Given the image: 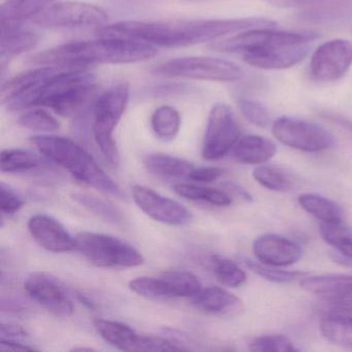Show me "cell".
I'll return each instance as SVG.
<instances>
[{"instance_id": "cell-25", "label": "cell", "mask_w": 352, "mask_h": 352, "mask_svg": "<svg viewBox=\"0 0 352 352\" xmlns=\"http://www.w3.org/2000/svg\"><path fill=\"white\" fill-rule=\"evenodd\" d=\"M144 166L148 172L162 179H188L195 168L191 162L168 154H149L144 158Z\"/></svg>"}, {"instance_id": "cell-26", "label": "cell", "mask_w": 352, "mask_h": 352, "mask_svg": "<svg viewBox=\"0 0 352 352\" xmlns=\"http://www.w3.org/2000/svg\"><path fill=\"white\" fill-rule=\"evenodd\" d=\"M320 333L333 345L352 348V316L329 313L321 319Z\"/></svg>"}, {"instance_id": "cell-5", "label": "cell", "mask_w": 352, "mask_h": 352, "mask_svg": "<svg viewBox=\"0 0 352 352\" xmlns=\"http://www.w3.org/2000/svg\"><path fill=\"white\" fill-rule=\"evenodd\" d=\"M129 94V83L117 84L102 92L94 104V140L104 160L112 166H118L120 160L114 131L126 110Z\"/></svg>"}, {"instance_id": "cell-6", "label": "cell", "mask_w": 352, "mask_h": 352, "mask_svg": "<svg viewBox=\"0 0 352 352\" xmlns=\"http://www.w3.org/2000/svg\"><path fill=\"white\" fill-rule=\"evenodd\" d=\"M75 239L76 250L96 267H133L144 263L143 255L135 247L115 236L82 232Z\"/></svg>"}, {"instance_id": "cell-11", "label": "cell", "mask_w": 352, "mask_h": 352, "mask_svg": "<svg viewBox=\"0 0 352 352\" xmlns=\"http://www.w3.org/2000/svg\"><path fill=\"white\" fill-rule=\"evenodd\" d=\"M274 137L288 147L304 152H320L333 147V137L316 123L283 116L272 126Z\"/></svg>"}, {"instance_id": "cell-12", "label": "cell", "mask_w": 352, "mask_h": 352, "mask_svg": "<svg viewBox=\"0 0 352 352\" xmlns=\"http://www.w3.org/2000/svg\"><path fill=\"white\" fill-rule=\"evenodd\" d=\"M59 67L43 65L12 78L1 88L3 104L12 112L34 108L45 82Z\"/></svg>"}, {"instance_id": "cell-29", "label": "cell", "mask_w": 352, "mask_h": 352, "mask_svg": "<svg viewBox=\"0 0 352 352\" xmlns=\"http://www.w3.org/2000/svg\"><path fill=\"white\" fill-rule=\"evenodd\" d=\"M44 160L34 152L24 149H6L0 155V166L3 173L30 172L44 166Z\"/></svg>"}, {"instance_id": "cell-28", "label": "cell", "mask_w": 352, "mask_h": 352, "mask_svg": "<svg viewBox=\"0 0 352 352\" xmlns=\"http://www.w3.org/2000/svg\"><path fill=\"white\" fill-rule=\"evenodd\" d=\"M55 0H6L0 9L1 24H17L34 18Z\"/></svg>"}, {"instance_id": "cell-15", "label": "cell", "mask_w": 352, "mask_h": 352, "mask_svg": "<svg viewBox=\"0 0 352 352\" xmlns=\"http://www.w3.org/2000/svg\"><path fill=\"white\" fill-rule=\"evenodd\" d=\"M24 289L34 302L56 316L69 317L74 313L73 300L58 280L49 274H30Z\"/></svg>"}, {"instance_id": "cell-19", "label": "cell", "mask_w": 352, "mask_h": 352, "mask_svg": "<svg viewBox=\"0 0 352 352\" xmlns=\"http://www.w3.org/2000/svg\"><path fill=\"white\" fill-rule=\"evenodd\" d=\"M201 290L199 278L187 271H170L152 278L154 300L170 298H192Z\"/></svg>"}, {"instance_id": "cell-36", "label": "cell", "mask_w": 352, "mask_h": 352, "mask_svg": "<svg viewBox=\"0 0 352 352\" xmlns=\"http://www.w3.org/2000/svg\"><path fill=\"white\" fill-rule=\"evenodd\" d=\"M18 124L38 133H54L60 127L57 119L43 109L26 111L18 118Z\"/></svg>"}, {"instance_id": "cell-21", "label": "cell", "mask_w": 352, "mask_h": 352, "mask_svg": "<svg viewBox=\"0 0 352 352\" xmlns=\"http://www.w3.org/2000/svg\"><path fill=\"white\" fill-rule=\"evenodd\" d=\"M96 327L100 337L117 349L122 351H145L147 336L137 333L129 325L118 321L96 319Z\"/></svg>"}, {"instance_id": "cell-24", "label": "cell", "mask_w": 352, "mask_h": 352, "mask_svg": "<svg viewBox=\"0 0 352 352\" xmlns=\"http://www.w3.org/2000/svg\"><path fill=\"white\" fill-rule=\"evenodd\" d=\"M277 153V146L271 140L248 135L239 140L234 148V157L241 164H263Z\"/></svg>"}, {"instance_id": "cell-2", "label": "cell", "mask_w": 352, "mask_h": 352, "mask_svg": "<svg viewBox=\"0 0 352 352\" xmlns=\"http://www.w3.org/2000/svg\"><path fill=\"white\" fill-rule=\"evenodd\" d=\"M153 45L123 38H104L60 45L30 57V63L51 67H86L92 65H125L153 58Z\"/></svg>"}, {"instance_id": "cell-43", "label": "cell", "mask_w": 352, "mask_h": 352, "mask_svg": "<svg viewBox=\"0 0 352 352\" xmlns=\"http://www.w3.org/2000/svg\"><path fill=\"white\" fill-rule=\"evenodd\" d=\"M0 335L3 339H24L28 337V331L17 324H12V323H1L0 327Z\"/></svg>"}, {"instance_id": "cell-8", "label": "cell", "mask_w": 352, "mask_h": 352, "mask_svg": "<svg viewBox=\"0 0 352 352\" xmlns=\"http://www.w3.org/2000/svg\"><path fill=\"white\" fill-rule=\"evenodd\" d=\"M318 38L314 32H280L274 28H254L239 32L219 42L213 43L211 49L217 52L244 53L258 49L287 45L310 44Z\"/></svg>"}, {"instance_id": "cell-31", "label": "cell", "mask_w": 352, "mask_h": 352, "mask_svg": "<svg viewBox=\"0 0 352 352\" xmlns=\"http://www.w3.org/2000/svg\"><path fill=\"white\" fill-rule=\"evenodd\" d=\"M175 191L184 199L205 201L217 207H226L232 204L230 195L219 189L207 188L192 184H178L175 186Z\"/></svg>"}, {"instance_id": "cell-16", "label": "cell", "mask_w": 352, "mask_h": 352, "mask_svg": "<svg viewBox=\"0 0 352 352\" xmlns=\"http://www.w3.org/2000/svg\"><path fill=\"white\" fill-rule=\"evenodd\" d=\"M28 230L43 248L50 252L65 253L76 250V239L52 216L36 214L28 220Z\"/></svg>"}, {"instance_id": "cell-34", "label": "cell", "mask_w": 352, "mask_h": 352, "mask_svg": "<svg viewBox=\"0 0 352 352\" xmlns=\"http://www.w3.org/2000/svg\"><path fill=\"white\" fill-rule=\"evenodd\" d=\"M210 263L216 279L222 285L238 287L246 281V274L232 259L215 255L211 257Z\"/></svg>"}, {"instance_id": "cell-4", "label": "cell", "mask_w": 352, "mask_h": 352, "mask_svg": "<svg viewBox=\"0 0 352 352\" xmlns=\"http://www.w3.org/2000/svg\"><path fill=\"white\" fill-rule=\"evenodd\" d=\"M96 74L84 67H60L48 78L36 100V107H44L63 117H72L96 96Z\"/></svg>"}, {"instance_id": "cell-46", "label": "cell", "mask_w": 352, "mask_h": 352, "mask_svg": "<svg viewBox=\"0 0 352 352\" xmlns=\"http://www.w3.org/2000/svg\"><path fill=\"white\" fill-rule=\"evenodd\" d=\"M337 250L352 259V238L346 240L341 246L338 247Z\"/></svg>"}, {"instance_id": "cell-9", "label": "cell", "mask_w": 352, "mask_h": 352, "mask_svg": "<svg viewBox=\"0 0 352 352\" xmlns=\"http://www.w3.org/2000/svg\"><path fill=\"white\" fill-rule=\"evenodd\" d=\"M108 19L107 12L98 6L82 1H56L34 16L32 22L45 28H100Z\"/></svg>"}, {"instance_id": "cell-3", "label": "cell", "mask_w": 352, "mask_h": 352, "mask_svg": "<svg viewBox=\"0 0 352 352\" xmlns=\"http://www.w3.org/2000/svg\"><path fill=\"white\" fill-rule=\"evenodd\" d=\"M30 141L45 158L67 170L76 180L111 197L125 199L120 186L73 140L56 135H36Z\"/></svg>"}, {"instance_id": "cell-27", "label": "cell", "mask_w": 352, "mask_h": 352, "mask_svg": "<svg viewBox=\"0 0 352 352\" xmlns=\"http://www.w3.org/2000/svg\"><path fill=\"white\" fill-rule=\"evenodd\" d=\"M300 207L325 223L343 222V210L335 201L315 193H302L298 197Z\"/></svg>"}, {"instance_id": "cell-23", "label": "cell", "mask_w": 352, "mask_h": 352, "mask_svg": "<svg viewBox=\"0 0 352 352\" xmlns=\"http://www.w3.org/2000/svg\"><path fill=\"white\" fill-rule=\"evenodd\" d=\"M38 42V34L32 30L18 28L17 24H1V65L3 67L10 59L32 50Z\"/></svg>"}, {"instance_id": "cell-33", "label": "cell", "mask_w": 352, "mask_h": 352, "mask_svg": "<svg viewBox=\"0 0 352 352\" xmlns=\"http://www.w3.org/2000/svg\"><path fill=\"white\" fill-rule=\"evenodd\" d=\"M253 178L261 186L270 190L284 192L292 189V180L289 175L278 166L265 164L253 170Z\"/></svg>"}, {"instance_id": "cell-22", "label": "cell", "mask_w": 352, "mask_h": 352, "mask_svg": "<svg viewBox=\"0 0 352 352\" xmlns=\"http://www.w3.org/2000/svg\"><path fill=\"white\" fill-rule=\"evenodd\" d=\"M300 287L309 294L335 302L351 296L352 275L309 276L300 280Z\"/></svg>"}, {"instance_id": "cell-35", "label": "cell", "mask_w": 352, "mask_h": 352, "mask_svg": "<svg viewBox=\"0 0 352 352\" xmlns=\"http://www.w3.org/2000/svg\"><path fill=\"white\" fill-rule=\"evenodd\" d=\"M245 265L248 269H250L253 273L263 277L267 281L274 282V283H292L296 280H302V278L307 277L308 273L307 272L300 271H285V270L276 269V267L263 265L261 263L251 261V259H244Z\"/></svg>"}, {"instance_id": "cell-37", "label": "cell", "mask_w": 352, "mask_h": 352, "mask_svg": "<svg viewBox=\"0 0 352 352\" xmlns=\"http://www.w3.org/2000/svg\"><path fill=\"white\" fill-rule=\"evenodd\" d=\"M249 349L254 352H292L296 346L283 335H267L254 338L249 343Z\"/></svg>"}, {"instance_id": "cell-20", "label": "cell", "mask_w": 352, "mask_h": 352, "mask_svg": "<svg viewBox=\"0 0 352 352\" xmlns=\"http://www.w3.org/2000/svg\"><path fill=\"white\" fill-rule=\"evenodd\" d=\"M191 302L197 310L208 314L236 316L244 311V305L238 296L218 286L201 288L191 298Z\"/></svg>"}, {"instance_id": "cell-1", "label": "cell", "mask_w": 352, "mask_h": 352, "mask_svg": "<svg viewBox=\"0 0 352 352\" xmlns=\"http://www.w3.org/2000/svg\"><path fill=\"white\" fill-rule=\"evenodd\" d=\"M267 18L239 19L174 20V21H123L100 26L98 34L104 38L141 41L162 48H180L212 42L228 34L254 28H275Z\"/></svg>"}, {"instance_id": "cell-44", "label": "cell", "mask_w": 352, "mask_h": 352, "mask_svg": "<svg viewBox=\"0 0 352 352\" xmlns=\"http://www.w3.org/2000/svg\"><path fill=\"white\" fill-rule=\"evenodd\" d=\"M321 116L323 118L327 119L329 122L335 123L338 126L342 127V129L347 131L348 133H352V120L348 119L347 117L331 112H323Z\"/></svg>"}, {"instance_id": "cell-47", "label": "cell", "mask_w": 352, "mask_h": 352, "mask_svg": "<svg viewBox=\"0 0 352 352\" xmlns=\"http://www.w3.org/2000/svg\"><path fill=\"white\" fill-rule=\"evenodd\" d=\"M335 302H352V294H351V296H347V298H342V300H335Z\"/></svg>"}, {"instance_id": "cell-10", "label": "cell", "mask_w": 352, "mask_h": 352, "mask_svg": "<svg viewBox=\"0 0 352 352\" xmlns=\"http://www.w3.org/2000/svg\"><path fill=\"white\" fill-rule=\"evenodd\" d=\"M241 138V129L230 106L217 104L210 111L201 155L218 160L234 150Z\"/></svg>"}, {"instance_id": "cell-17", "label": "cell", "mask_w": 352, "mask_h": 352, "mask_svg": "<svg viewBox=\"0 0 352 352\" xmlns=\"http://www.w3.org/2000/svg\"><path fill=\"white\" fill-rule=\"evenodd\" d=\"M253 253L259 263L271 267H288L298 263L302 251L294 241L278 234L259 236L253 243Z\"/></svg>"}, {"instance_id": "cell-38", "label": "cell", "mask_w": 352, "mask_h": 352, "mask_svg": "<svg viewBox=\"0 0 352 352\" xmlns=\"http://www.w3.org/2000/svg\"><path fill=\"white\" fill-rule=\"evenodd\" d=\"M236 104L245 118L255 126L265 127L269 124L271 119L269 111L261 102L242 98L236 100Z\"/></svg>"}, {"instance_id": "cell-13", "label": "cell", "mask_w": 352, "mask_h": 352, "mask_svg": "<svg viewBox=\"0 0 352 352\" xmlns=\"http://www.w3.org/2000/svg\"><path fill=\"white\" fill-rule=\"evenodd\" d=\"M351 65L352 43L341 38L329 41L311 57V78L319 83H331L341 79Z\"/></svg>"}, {"instance_id": "cell-41", "label": "cell", "mask_w": 352, "mask_h": 352, "mask_svg": "<svg viewBox=\"0 0 352 352\" xmlns=\"http://www.w3.org/2000/svg\"><path fill=\"white\" fill-rule=\"evenodd\" d=\"M24 206V201L15 190L1 183L0 187V210L3 215L11 216L19 212Z\"/></svg>"}, {"instance_id": "cell-14", "label": "cell", "mask_w": 352, "mask_h": 352, "mask_svg": "<svg viewBox=\"0 0 352 352\" xmlns=\"http://www.w3.org/2000/svg\"><path fill=\"white\" fill-rule=\"evenodd\" d=\"M138 207L155 221L173 226H184L192 220V213L175 199H168L142 185L133 188Z\"/></svg>"}, {"instance_id": "cell-45", "label": "cell", "mask_w": 352, "mask_h": 352, "mask_svg": "<svg viewBox=\"0 0 352 352\" xmlns=\"http://www.w3.org/2000/svg\"><path fill=\"white\" fill-rule=\"evenodd\" d=\"M1 350H14V351H34L36 348L28 344H23L17 340L1 339L0 342Z\"/></svg>"}, {"instance_id": "cell-42", "label": "cell", "mask_w": 352, "mask_h": 352, "mask_svg": "<svg viewBox=\"0 0 352 352\" xmlns=\"http://www.w3.org/2000/svg\"><path fill=\"white\" fill-rule=\"evenodd\" d=\"M223 173L224 170L217 166H199V168L195 166L188 179L195 182L211 183L218 180Z\"/></svg>"}, {"instance_id": "cell-32", "label": "cell", "mask_w": 352, "mask_h": 352, "mask_svg": "<svg viewBox=\"0 0 352 352\" xmlns=\"http://www.w3.org/2000/svg\"><path fill=\"white\" fill-rule=\"evenodd\" d=\"M73 199L78 204L83 206L85 209L89 210L90 212L106 220V221L116 224V226H123L124 224V215L118 208L115 207L112 204L107 203V201L94 197V195H83V193L73 195Z\"/></svg>"}, {"instance_id": "cell-7", "label": "cell", "mask_w": 352, "mask_h": 352, "mask_svg": "<svg viewBox=\"0 0 352 352\" xmlns=\"http://www.w3.org/2000/svg\"><path fill=\"white\" fill-rule=\"evenodd\" d=\"M154 74L166 78L212 82H236L243 77L242 69L236 63L205 56L172 59L158 65Z\"/></svg>"}, {"instance_id": "cell-40", "label": "cell", "mask_w": 352, "mask_h": 352, "mask_svg": "<svg viewBox=\"0 0 352 352\" xmlns=\"http://www.w3.org/2000/svg\"><path fill=\"white\" fill-rule=\"evenodd\" d=\"M319 234L325 243L331 245L336 249L341 246L346 240L352 238L351 230L344 226L343 222L341 223L321 222L319 226Z\"/></svg>"}, {"instance_id": "cell-39", "label": "cell", "mask_w": 352, "mask_h": 352, "mask_svg": "<svg viewBox=\"0 0 352 352\" xmlns=\"http://www.w3.org/2000/svg\"><path fill=\"white\" fill-rule=\"evenodd\" d=\"M267 5L279 9H313L316 11L317 8L323 11L324 8H331L338 6V3L345 0H263Z\"/></svg>"}, {"instance_id": "cell-30", "label": "cell", "mask_w": 352, "mask_h": 352, "mask_svg": "<svg viewBox=\"0 0 352 352\" xmlns=\"http://www.w3.org/2000/svg\"><path fill=\"white\" fill-rule=\"evenodd\" d=\"M151 127L158 139L164 142L172 141L180 131V114L173 107H160L152 114Z\"/></svg>"}, {"instance_id": "cell-18", "label": "cell", "mask_w": 352, "mask_h": 352, "mask_svg": "<svg viewBox=\"0 0 352 352\" xmlns=\"http://www.w3.org/2000/svg\"><path fill=\"white\" fill-rule=\"evenodd\" d=\"M309 44L287 45L249 51L243 54L247 65L261 69H289L308 55Z\"/></svg>"}]
</instances>
